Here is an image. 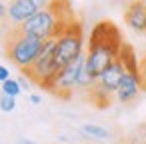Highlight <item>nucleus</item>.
<instances>
[{
	"label": "nucleus",
	"instance_id": "nucleus-7",
	"mask_svg": "<svg viewBox=\"0 0 146 144\" xmlns=\"http://www.w3.org/2000/svg\"><path fill=\"white\" fill-rule=\"evenodd\" d=\"M140 78H138V74H132V72H126L124 76H122V80H120V86H118V90H116V100L120 102V104H132L136 98H138V94H140Z\"/></svg>",
	"mask_w": 146,
	"mask_h": 144
},
{
	"label": "nucleus",
	"instance_id": "nucleus-9",
	"mask_svg": "<svg viewBox=\"0 0 146 144\" xmlns=\"http://www.w3.org/2000/svg\"><path fill=\"white\" fill-rule=\"evenodd\" d=\"M118 60L122 62V66H124L126 72L138 74V64H140V60L136 58L134 48H132L130 44H126V42L122 44V48H120V52H118Z\"/></svg>",
	"mask_w": 146,
	"mask_h": 144
},
{
	"label": "nucleus",
	"instance_id": "nucleus-8",
	"mask_svg": "<svg viewBox=\"0 0 146 144\" xmlns=\"http://www.w3.org/2000/svg\"><path fill=\"white\" fill-rule=\"evenodd\" d=\"M124 22L136 32H146V4L144 0L130 2L124 12Z\"/></svg>",
	"mask_w": 146,
	"mask_h": 144
},
{
	"label": "nucleus",
	"instance_id": "nucleus-1",
	"mask_svg": "<svg viewBox=\"0 0 146 144\" xmlns=\"http://www.w3.org/2000/svg\"><path fill=\"white\" fill-rule=\"evenodd\" d=\"M122 44H124L122 34L114 22L100 20L92 28L86 46V62H84V68L92 80H98V76L118 58Z\"/></svg>",
	"mask_w": 146,
	"mask_h": 144
},
{
	"label": "nucleus",
	"instance_id": "nucleus-16",
	"mask_svg": "<svg viewBox=\"0 0 146 144\" xmlns=\"http://www.w3.org/2000/svg\"><path fill=\"white\" fill-rule=\"evenodd\" d=\"M30 102H32V104H40V102H42L40 94H30Z\"/></svg>",
	"mask_w": 146,
	"mask_h": 144
},
{
	"label": "nucleus",
	"instance_id": "nucleus-18",
	"mask_svg": "<svg viewBox=\"0 0 146 144\" xmlns=\"http://www.w3.org/2000/svg\"><path fill=\"white\" fill-rule=\"evenodd\" d=\"M16 144H36V142H32V140H26V138H24V140H18Z\"/></svg>",
	"mask_w": 146,
	"mask_h": 144
},
{
	"label": "nucleus",
	"instance_id": "nucleus-6",
	"mask_svg": "<svg viewBox=\"0 0 146 144\" xmlns=\"http://www.w3.org/2000/svg\"><path fill=\"white\" fill-rule=\"evenodd\" d=\"M48 4H50V0H10L6 20L14 26H20L26 20H30L38 10L46 8Z\"/></svg>",
	"mask_w": 146,
	"mask_h": 144
},
{
	"label": "nucleus",
	"instance_id": "nucleus-3",
	"mask_svg": "<svg viewBox=\"0 0 146 144\" xmlns=\"http://www.w3.org/2000/svg\"><path fill=\"white\" fill-rule=\"evenodd\" d=\"M80 54H84V30L80 20L70 22L58 36H56V50H54V60L58 70L76 60Z\"/></svg>",
	"mask_w": 146,
	"mask_h": 144
},
{
	"label": "nucleus",
	"instance_id": "nucleus-14",
	"mask_svg": "<svg viewBox=\"0 0 146 144\" xmlns=\"http://www.w3.org/2000/svg\"><path fill=\"white\" fill-rule=\"evenodd\" d=\"M10 78V70L4 66V64H0V84H2V82H6Z\"/></svg>",
	"mask_w": 146,
	"mask_h": 144
},
{
	"label": "nucleus",
	"instance_id": "nucleus-12",
	"mask_svg": "<svg viewBox=\"0 0 146 144\" xmlns=\"http://www.w3.org/2000/svg\"><path fill=\"white\" fill-rule=\"evenodd\" d=\"M14 108H16V98L0 94V110H2V112H12Z\"/></svg>",
	"mask_w": 146,
	"mask_h": 144
},
{
	"label": "nucleus",
	"instance_id": "nucleus-5",
	"mask_svg": "<svg viewBox=\"0 0 146 144\" xmlns=\"http://www.w3.org/2000/svg\"><path fill=\"white\" fill-rule=\"evenodd\" d=\"M84 62H86V52L80 54L76 60H72L70 64H66L64 68L58 70V74L54 76V80L50 82V86L46 90H50L52 94L56 96H62V98H68L72 94L74 88H78V82H80V76L84 72Z\"/></svg>",
	"mask_w": 146,
	"mask_h": 144
},
{
	"label": "nucleus",
	"instance_id": "nucleus-13",
	"mask_svg": "<svg viewBox=\"0 0 146 144\" xmlns=\"http://www.w3.org/2000/svg\"><path fill=\"white\" fill-rule=\"evenodd\" d=\"M138 78H140V88L146 90V56L140 58V64H138Z\"/></svg>",
	"mask_w": 146,
	"mask_h": 144
},
{
	"label": "nucleus",
	"instance_id": "nucleus-19",
	"mask_svg": "<svg viewBox=\"0 0 146 144\" xmlns=\"http://www.w3.org/2000/svg\"><path fill=\"white\" fill-rule=\"evenodd\" d=\"M130 2H136V0H128V4H130Z\"/></svg>",
	"mask_w": 146,
	"mask_h": 144
},
{
	"label": "nucleus",
	"instance_id": "nucleus-20",
	"mask_svg": "<svg viewBox=\"0 0 146 144\" xmlns=\"http://www.w3.org/2000/svg\"><path fill=\"white\" fill-rule=\"evenodd\" d=\"M144 4H146V0H144Z\"/></svg>",
	"mask_w": 146,
	"mask_h": 144
},
{
	"label": "nucleus",
	"instance_id": "nucleus-2",
	"mask_svg": "<svg viewBox=\"0 0 146 144\" xmlns=\"http://www.w3.org/2000/svg\"><path fill=\"white\" fill-rule=\"evenodd\" d=\"M42 48H44V40L24 34L18 26L10 28L6 38H4V52H6V56L22 72L28 70L36 62V58L42 52Z\"/></svg>",
	"mask_w": 146,
	"mask_h": 144
},
{
	"label": "nucleus",
	"instance_id": "nucleus-17",
	"mask_svg": "<svg viewBox=\"0 0 146 144\" xmlns=\"http://www.w3.org/2000/svg\"><path fill=\"white\" fill-rule=\"evenodd\" d=\"M18 82H20V86H22V88H28V86H30V82L26 80V76H20V78H18Z\"/></svg>",
	"mask_w": 146,
	"mask_h": 144
},
{
	"label": "nucleus",
	"instance_id": "nucleus-11",
	"mask_svg": "<svg viewBox=\"0 0 146 144\" xmlns=\"http://www.w3.org/2000/svg\"><path fill=\"white\" fill-rule=\"evenodd\" d=\"M20 92H22V86H20V82H18V80H14V78H8L6 82H2V94L16 98Z\"/></svg>",
	"mask_w": 146,
	"mask_h": 144
},
{
	"label": "nucleus",
	"instance_id": "nucleus-10",
	"mask_svg": "<svg viewBox=\"0 0 146 144\" xmlns=\"http://www.w3.org/2000/svg\"><path fill=\"white\" fill-rule=\"evenodd\" d=\"M82 132H84L86 136H90V138H96V140H106V138L110 136V132H108L106 128L98 126V124H84V126H82Z\"/></svg>",
	"mask_w": 146,
	"mask_h": 144
},
{
	"label": "nucleus",
	"instance_id": "nucleus-15",
	"mask_svg": "<svg viewBox=\"0 0 146 144\" xmlns=\"http://www.w3.org/2000/svg\"><path fill=\"white\" fill-rule=\"evenodd\" d=\"M6 14H8V6L0 2V20H4V18H6Z\"/></svg>",
	"mask_w": 146,
	"mask_h": 144
},
{
	"label": "nucleus",
	"instance_id": "nucleus-4",
	"mask_svg": "<svg viewBox=\"0 0 146 144\" xmlns=\"http://www.w3.org/2000/svg\"><path fill=\"white\" fill-rule=\"evenodd\" d=\"M54 50H56V38L44 40V48H42L40 56L22 74L26 78H30L34 84H38L42 88H48L50 82L54 80V76L58 74V66H56V60H54Z\"/></svg>",
	"mask_w": 146,
	"mask_h": 144
}]
</instances>
